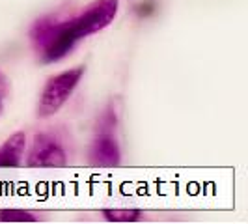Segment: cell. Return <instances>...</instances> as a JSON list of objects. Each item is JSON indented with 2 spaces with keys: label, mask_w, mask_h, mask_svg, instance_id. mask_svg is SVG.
<instances>
[{
  "label": "cell",
  "mask_w": 248,
  "mask_h": 224,
  "mask_svg": "<svg viewBox=\"0 0 248 224\" xmlns=\"http://www.w3.org/2000/svg\"><path fill=\"white\" fill-rule=\"evenodd\" d=\"M65 151L63 148L47 135H37L34 149L28 157L30 166H63L65 164Z\"/></svg>",
  "instance_id": "3"
},
{
  "label": "cell",
  "mask_w": 248,
  "mask_h": 224,
  "mask_svg": "<svg viewBox=\"0 0 248 224\" xmlns=\"http://www.w3.org/2000/svg\"><path fill=\"white\" fill-rule=\"evenodd\" d=\"M0 223H37V217L25 209H2Z\"/></svg>",
  "instance_id": "7"
},
{
  "label": "cell",
  "mask_w": 248,
  "mask_h": 224,
  "mask_svg": "<svg viewBox=\"0 0 248 224\" xmlns=\"http://www.w3.org/2000/svg\"><path fill=\"white\" fill-rule=\"evenodd\" d=\"M90 157L93 164L97 166H116L120 162V148H118V142L110 137V135H101L90 151Z\"/></svg>",
  "instance_id": "4"
},
{
  "label": "cell",
  "mask_w": 248,
  "mask_h": 224,
  "mask_svg": "<svg viewBox=\"0 0 248 224\" xmlns=\"http://www.w3.org/2000/svg\"><path fill=\"white\" fill-rule=\"evenodd\" d=\"M118 0H95L80 15L63 23L37 21L30 36L41 50L43 62H58L65 58L75 45L110 25L118 13Z\"/></svg>",
  "instance_id": "1"
},
{
  "label": "cell",
  "mask_w": 248,
  "mask_h": 224,
  "mask_svg": "<svg viewBox=\"0 0 248 224\" xmlns=\"http://www.w3.org/2000/svg\"><path fill=\"white\" fill-rule=\"evenodd\" d=\"M103 217L108 223H137L142 217L140 209H103Z\"/></svg>",
  "instance_id": "6"
},
{
  "label": "cell",
  "mask_w": 248,
  "mask_h": 224,
  "mask_svg": "<svg viewBox=\"0 0 248 224\" xmlns=\"http://www.w3.org/2000/svg\"><path fill=\"white\" fill-rule=\"evenodd\" d=\"M0 101H2V99H0Z\"/></svg>",
  "instance_id": "8"
},
{
  "label": "cell",
  "mask_w": 248,
  "mask_h": 224,
  "mask_svg": "<svg viewBox=\"0 0 248 224\" xmlns=\"http://www.w3.org/2000/svg\"><path fill=\"white\" fill-rule=\"evenodd\" d=\"M82 75H84V67L78 65V67H73V69H67V71L50 77L43 88V92H41V96H39L37 116L39 118L54 116L63 107V103L71 97V94L75 92V88L78 86Z\"/></svg>",
  "instance_id": "2"
},
{
  "label": "cell",
  "mask_w": 248,
  "mask_h": 224,
  "mask_svg": "<svg viewBox=\"0 0 248 224\" xmlns=\"http://www.w3.org/2000/svg\"><path fill=\"white\" fill-rule=\"evenodd\" d=\"M26 146L25 133H15L0 146V168L19 166Z\"/></svg>",
  "instance_id": "5"
}]
</instances>
